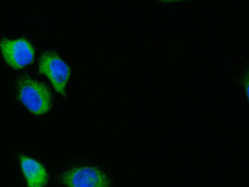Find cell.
I'll list each match as a JSON object with an SVG mask.
<instances>
[{"label": "cell", "mask_w": 249, "mask_h": 187, "mask_svg": "<svg viewBox=\"0 0 249 187\" xmlns=\"http://www.w3.org/2000/svg\"><path fill=\"white\" fill-rule=\"evenodd\" d=\"M19 168L24 176L26 187H46L49 185V170L37 159L21 153L19 155Z\"/></svg>", "instance_id": "5"}, {"label": "cell", "mask_w": 249, "mask_h": 187, "mask_svg": "<svg viewBox=\"0 0 249 187\" xmlns=\"http://www.w3.org/2000/svg\"><path fill=\"white\" fill-rule=\"evenodd\" d=\"M16 98L35 116H44L53 108L50 90L32 77H21L16 82Z\"/></svg>", "instance_id": "1"}, {"label": "cell", "mask_w": 249, "mask_h": 187, "mask_svg": "<svg viewBox=\"0 0 249 187\" xmlns=\"http://www.w3.org/2000/svg\"><path fill=\"white\" fill-rule=\"evenodd\" d=\"M60 183L64 187H111L108 174L91 165H78L64 170Z\"/></svg>", "instance_id": "2"}, {"label": "cell", "mask_w": 249, "mask_h": 187, "mask_svg": "<svg viewBox=\"0 0 249 187\" xmlns=\"http://www.w3.org/2000/svg\"><path fill=\"white\" fill-rule=\"evenodd\" d=\"M38 71L44 77L49 78L53 88L60 94L61 96L66 95V90L69 85V81L71 78V68L54 51H47L40 57L38 61Z\"/></svg>", "instance_id": "4"}, {"label": "cell", "mask_w": 249, "mask_h": 187, "mask_svg": "<svg viewBox=\"0 0 249 187\" xmlns=\"http://www.w3.org/2000/svg\"><path fill=\"white\" fill-rule=\"evenodd\" d=\"M0 54L6 65L13 70H23L33 62L36 50L27 38H1Z\"/></svg>", "instance_id": "3"}]
</instances>
